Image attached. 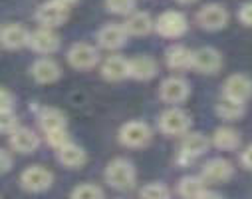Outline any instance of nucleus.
<instances>
[{"mask_svg": "<svg viewBox=\"0 0 252 199\" xmlns=\"http://www.w3.org/2000/svg\"><path fill=\"white\" fill-rule=\"evenodd\" d=\"M18 127V118L14 112L0 114V134H10Z\"/></svg>", "mask_w": 252, "mask_h": 199, "instance_id": "2f4dec72", "label": "nucleus"}, {"mask_svg": "<svg viewBox=\"0 0 252 199\" xmlns=\"http://www.w3.org/2000/svg\"><path fill=\"white\" fill-rule=\"evenodd\" d=\"M209 146H211V140L205 134H201V131L185 134L183 142H181V150H179V161L181 163H191L193 159L207 154Z\"/></svg>", "mask_w": 252, "mask_h": 199, "instance_id": "0eeeda50", "label": "nucleus"}, {"mask_svg": "<svg viewBox=\"0 0 252 199\" xmlns=\"http://www.w3.org/2000/svg\"><path fill=\"white\" fill-rule=\"evenodd\" d=\"M28 46H30L34 52L42 54V56H50V54L58 52V48H60V36L54 32V28H44V26H40L38 30H34V32L30 34Z\"/></svg>", "mask_w": 252, "mask_h": 199, "instance_id": "4468645a", "label": "nucleus"}, {"mask_svg": "<svg viewBox=\"0 0 252 199\" xmlns=\"http://www.w3.org/2000/svg\"><path fill=\"white\" fill-rule=\"evenodd\" d=\"M177 2H179V4H195L197 0H177Z\"/></svg>", "mask_w": 252, "mask_h": 199, "instance_id": "58836bf2", "label": "nucleus"}, {"mask_svg": "<svg viewBox=\"0 0 252 199\" xmlns=\"http://www.w3.org/2000/svg\"><path fill=\"white\" fill-rule=\"evenodd\" d=\"M68 62L76 70H90L99 62V52L95 46L88 42H76L68 50Z\"/></svg>", "mask_w": 252, "mask_h": 199, "instance_id": "9d476101", "label": "nucleus"}, {"mask_svg": "<svg viewBox=\"0 0 252 199\" xmlns=\"http://www.w3.org/2000/svg\"><path fill=\"white\" fill-rule=\"evenodd\" d=\"M189 94H191V86L179 76H171L163 80L159 86V98L165 104H183L189 98Z\"/></svg>", "mask_w": 252, "mask_h": 199, "instance_id": "f8f14e48", "label": "nucleus"}, {"mask_svg": "<svg viewBox=\"0 0 252 199\" xmlns=\"http://www.w3.org/2000/svg\"><path fill=\"white\" fill-rule=\"evenodd\" d=\"M101 76L109 82H119L129 78V60L123 56H109L101 64Z\"/></svg>", "mask_w": 252, "mask_h": 199, "instance_id": "aec40b11", "label": "nucleus"}, {"mask_svg": "<svg viewBox=\"0 0 252 199\" xmlns=\"http://www.w3.org/2000/svg\"><path fill=\"white\" fill-rule=\"evenodd\" d=\"M127 38L129 36L125 32L123 24H115V22L101 26L97 32V44L105 50H119L125 42H127Z\"/></svg>", "mask_w": 252, "mask_h": 199, "instance_id": "dca6fc26", "label": "nucleus"}, {"mask_svg": "<svg viewBox=\"0 0 252 199\" xmlns=\"http://www.w3.org/2000/svg\"><path fill=\"white\" fill-rule=\"evenodd\" d=\"M12 163H14L12 156H10L6 150H0V175L6 173V171H10V169H12Z\"/></svg>", "mask_w": 252, "mask_h": 199, "instance_id": "f704fd0d", "label": "nucleus"}, {"mask_svg": "<svg viewBox=\"0 0 252 199\" xmlns=\"http://www.w3.org/2000/svg\"><path fill=\"white\" fill-rule=\"evenodd\" d=\"M56 158H58V161H60L62 165L70 167V169H78V167H82V165L88 161L86 150H84L82 146L74 144V142H70V144H66L64 148L56 150Z\"/></svg>", "mask_w": 252, "mask_h": 199, "instance_id": "412c9836", "label": "nucleus"}, {"mask_svg": "<svg viewBox=\"0 0 252 199\" xmlns=\"http://www.w3.org/2000/svg\"><path fill=\"white\" fill-rule=\"evenodd\" d=\"M155 30L159 36L163 38H181L187 30H189V22H187V16L179 10H167L163 12L157 20H155Z\"/></svg>", "mask_w": 252, "mask_h": 199, "instance_id": "39448f33", "label": "nucleus"}, {"mask_svg": "<svg viewBox=\"0 0 252 199\" xmlns=\"http://www.w3.org/2000/svg\"><path fill=\"white\" fill-rule=\"evenodd\" d=\"M151 138H153V131L145 121H127L119 129V142L131 150L145 148L151 142Z\"/></svg>", "mask_w": 252, "mask_h": 199, "instance_id": "f03ea898", "label": "nucleus"}, {"mask_svg": "<svg viewBox=\"0 0 252 199\" xmlns=\"http://www.w3.org/2000/svg\"><path fill=\"white\" fill-rule=\"evenodd\" d=\"M46 142H48V146L54 148V150L64 148L66 144H70L68 129H56V131H50V134H46Z\"/></svg>", "mask_w": 252, "mask_h": 199, "instance_id": "7c9ffc66", "label": "nucleus"}, {"mask_svg": "<svg viewBox=\"0 0 252 199\" xmlns=\"http://www.w3.org/2000/svg\"><path fill=\"white\" fill-rule=\"evenodd\" d=\"M72 199H103V189L95 183H80L72 189Z\"/></svg>", "mask_w": 252, "mask_h": 199, "instance_id": "c85d7f7f", "label": "nucleus"}, {"mask_svg": "<svg viewBox=\"0 0 252 199\" xmlns=\"http://www.w3.org/2000/svg\"><path fill=\"white\" fill-rule=\"evenodd\" d=\"M222 66V56L217 48L203 46L193 52V66L191 68L197 70L199 74H217Z\"/></svg>", "mask_w": 252, "mask_h": 199, "instance_id": "9b49d317", "label": "nucleus"}, {"mask_svg": "<svg viewBox=\"0 0 252 199\" xmlns=\"http://www.w3.org/2000/svg\"><path fill=\"white\" fill-rule=\"evenodd\" d=\"M135 179H137L135 167H133V163L129 159H125V158H115L105 167V183L109 187L117 189V191L133 189Z\"/></svg>", "mask_w": 252, "mask_h": 199, "instance_id": "f257e3e1", "label": "nucleus"}, {"mask_svg": "<svg viewBox=\"0 0 252 199\" xmlns=\"http://www.w3.org/2000/svg\"><path fill=\"white\" fill-rule=\"evenodd\" d=\"M205 191L207 183L201 179V175H185L177 183V193L181 199H201Z\"/></svg>", "mask_w": 252, "mask_h": 199, "instance_id": "a878e982", "label": "nucleus"}, {"mask_svg": "<svg viewBox=\"0 0 252 199\" xmlns=\"http://www.w3.org/2000/svg\"><path fill=\"white\" fill-rule=\"evenodd\" d=\"M38 123L44 134H50V131H56V129H68L66 114L58 108H44L38 116Z\"/></svg>", "mask_w": 252, "mask_h": 199, "instance_id": "b1692460", "label": "nucleus"}, {"mask_svg": "<svg viewBox=\"0 0 252 199\" xmlns=\"http://www.w3.org/2000/svg\"><path fill=\"white\" fill-rule=\"evenodd\" d=\"M70 18V6L60 0H48L36 10V20L44 28H58Z\"/></svg>", "mask_w": 252, "mask_h": 199, "instance_id": "20e7f679", "label": "nucleus"}, {"mask_svg": "<svg viewBox=\"0 0 252 199\" xmlns=\"http://www.w3.org/2000/svg\"><path fill=\"white\" fill-rule=\"evenodd\" d=\"M52 183H54V173L44 165H30L20 173V185L30 193H42L50 189Z\"/></svg>", "mask_w": 252, "mask_h": 199, "instance_id": "423d86ee", "label": "nucleus"}, {"mask_svg": "<svg viewBox=\"0 0 252 199\" xmlns=\"http://www.w3.org/2000/svg\"><path fill=\"white\" fill-rule=\"evenodd\" d=\"M240 163H242L246 169L252 171V144L242 150V154H240Z\"/></svg>", "mask_w": 252, "mask_h": 199, "instance_id": "c9c22d12", "label": "nucleus"}, {"mask_svg": "<svg viewBox=\"0 0 252 199\" xmlns=\"http://www.w3.org/2000/svg\"><path fill=\"white\" fill-rule=\"evenodd\" d=\"M6 112H14V96L8 90L0 88V114Z\"/></svg>", "mask_w": 252, "mask_h": 199, "instance_id": "473e14b6", "label": "nucleus"}, {"mask_svg": "<svg viewBox=\"0 0 252 199\" xmlns=\"http://www.w3.org/2000/svg\"><path fill=\"white\" fill-rule=\"evenodd\" d=\"M197 24L203 28V30H209V32H217V30H222L228 22V12L222 4H205L199 12H197Z\"/></svg>", "mask_w": 252, "mask_h": 199, "instance_id": "6e6552de", "label": "nucleus"}, {"mask_svg": "<svg viewBox=\"0 0 252 199\" xmlns=\"http://www.w3.org/2000/svg\"><path fill=\"white\" fill-rule=\"evenodd\" d=\"M123 28L127 32V36H147L155 28V22H153L149 12H137L135 10L123 22Z\"/></svg>", "mask_w": 252, "mask_h": 199, "instance_id": "5701e85b", "label": "nucleus"}, {"mask_svg": "<svg viewBox=\"0 0 252 199\" xmlns=\"http://www.w3.org/2000/svg\"><path fill=\"white\" fill-rule=\"evenodd\" d=\"M211 144H213L217 150L232 152V150H238V148H240V134H238L234 127L222 125V127H217V129H215V134H213V138H211Z\"/></svg>", "mask_w": 252, "mask_h": 199, "instance_id": "393cba45", "label": "nucleus"}, {"mask_svg": "<svg viewBox=\"0 0 252 199\" xmlns=\"http://www.w3.org/2000/svg\"><path fill=\"white\" fill-rule=\"evenodd\" d=\"M139 197L141 199H171V191L165 183L153 181V183H147V185L141 187Z\"/></svg>", "mask_w": 252, "mask_h": 199, "instance_id": "cd10ccee", "label": "nucleus"}, {"mask_svg": "<svg viewBox=\"0 0 252 199\" xmlns=\"http://www.w3.org/2000/svg\"><path fill=\"white\" fill-rule=\"evenodd\" d=\"M8 142H10V148L18 154H32L40 146V138L36 131L30 127H22V125H18L14 131H10Z\"/></svg>", "mask_w": 252, "mask_h": 199, "instance_id": "2eb2a0df", "label": "nucleus"}, {"mask_svg": "<svg viewBox=\"0 0 252 199\" xmlns=\"http://www.w3.org/2000/svg\"><path fill=\"white\" fill-rule=\"evenodd\" d=\"M159 72V66L151 56H135L129 60V78L139 80V82H147L151 78H155Z\"/></svg>", "mask_w": 252, "mask_h": 199, "instance_id": "f3484780", "label": "nucleus"}, {"mask_svg": "<svg viewBox=\"0 0 252 199\" xmlns=\"http://www.w3.org/2000/svg\"><path fill=\"white\" fill-rule=\"evenodd\" d=\"M232 175H234V167L224 158H213L201 169V179L205 183H224Z\"/></svg>", "mask_w": 252, "mask_h": 199, "instance_id": "ddd939ff", "label": "nucleus"}, {"mask_svg": "<svg viewBox=\"0 0 252 199\" xmlns=\"http://www.w3.org/2000/svg\"><path fill=\"white\" fill-rule=\"evenodd\" d=\"M215 112H217L219 118L228 119V121H234V119H238V118L244 116L246 108H244V104H240V102H234V100H228V98H220V100L217 102Z\"/></svg>", "mask_w": 252, "mask_h": 199, "instance_id": "bb28decb", "label": "nucleus"}, {"mask_svg": "<svg viewBox=\"0 0 252 199\" xmlns=\"http://www.w3.org/2000/svg\"><path fill=\"white\" fill-rule=\"evenodd\" d=\"M159 129L165 136H185L191 129V116L181 108H169L159 116Z\"/></svg>", "mask_w": 252, "mask_h": 199, "instance_id": "7ed1b4c3", "label": "nucleus"}, {"mask_svg": "<svg viewBox=\"0 0 252 199\" xmlns=\"http://www.w3.org/2000/svg\"><path fill=\"white\" fill-rule=\"evenodd\" d=\"M30 40V32L22 26V24H8L0 30V42L8 50H20L24 46H28Z\"/></svg>", "mask_w": 252, "mask_h": 199, "instance_id": "6ab92c4d", "label": "nucleus"}, {"mask_svg": "<svg viewBox=\"0 0 252 199\" xmlns=\"http://www.w3.org/2000/svg\"><path fill=\"white\" fill-rule=\"evenodd\" d=\"M222 98L246 104L252 98V78L246 74H232L222 84Z\"/></svg>", "mask_w": 252, "mask_h": 199, "instance_id": "1a4fd4ad", "label": "nucleus"}, {"mask_svg": "<svg viewBox=\"0 0 252 199\" xmlns=\"http://www.w3.org/2000/svg\"><path fill=\"white\" fill-rule=\"evenodd\" d=\"M201 199H224V197H222L220 193H217V191H209V189H207V191L201 195Z\"/></svg>", "mask_w": 252, "mask_h": 199, "instance_id": "e433bc0d", "label": "nucleus"}, {"mask_svg": "<svg viewBox=\"0 0 252 199\" xmlns=\"http://www.w3.org/2000/svg\"><path fill=\"white\" fill-rule=\"evenodd\" d=\"M165 62L171 70L181 72V70H189L193 66V50H189L183 44H175L165 52Z\"/></svg>", "mask_w": 252, "mask_h": 199, "instance_id": "4be33fe9", "label": "nucleus"}, {"mask_svg": "<svg viewBox=\"0 0 252 199\" xmlns=\"http://www.w3.org/2000/svg\"><path fill=\"white\" fill-rule=\"evenodd\" d=\"M60 2H64V4H68V6L72 8V6H74V4L78 2V0H60Z\"/></svg>", "mask_w": 252, "mask_h": 199, "instance_id": "4c0bfd02", "label": "nucleus"}, {"mask_svg": "<svg viewBox=\"0 0 252 199\" xmlns=\"http://www.w3.org/2000/svg\"><path fill=\"white\" fill-rule=\"evenodd\" d=\"M238 20H240L244 26L252 28V2H246V4L240 6V10H238Z\"/></svg>", "mask_w": 252, "mask_h": 199, "instance_id": "72a5a7b5", "label": "nucleus"}, {"mask_svg": "<svg viewBox=\"0 0 252 199\" xmlns=\"http://www.w3.org/2000/svg\"><path fill=\"white\" fill-rule=\"evenodd\" d=\"M105 8L111 14L129 16L131 12H135V0H105Z\"/></svg>", "mask_w": 252, "mask_h": 199, "instance_id": "c756f323", "label": "nucleus"}, {"mask_svg": "<svg viewBox=\"0 0 252 199\" xmlns=\"http://www.w3.org/2000/svg\"><path fill=\"white\" fill-rule=\"evenodd\" d=\"M32 78L38 82V84H52L56 82L60 76H62V70L60 66L52 60V58H38L34 64H32Z\"/></svg>", "mask_w": 252, "mask_h": 199, "instance_id": "a211bd4d", "label": "nucleus"}]
</instances>
